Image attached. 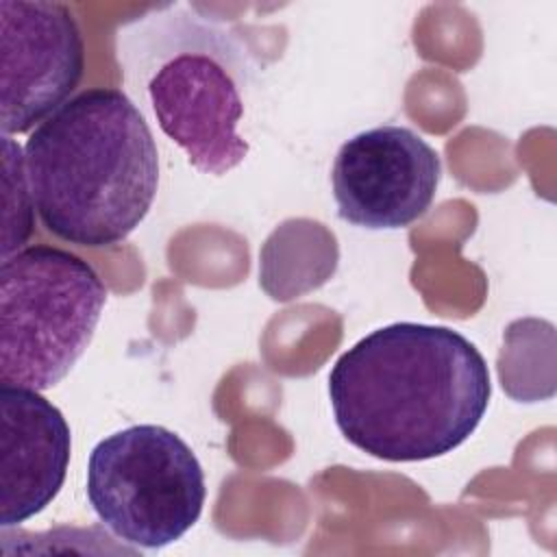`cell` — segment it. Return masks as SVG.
I'll return each instance as SVG.
<instances>
[{"label": "cell", "instance_id": "cell-9", "mask_svg": "<svg viewBox=\"0 0 557 557\" xmlns=\"http://www.w3.org/2000/svg\"><path fill=\"white\" fill-rule=\"evenodd\" d=\"M2 189H4V218H2V259L22 250L33 233V194L26 174L24 148L11 137L2 135Z\"/></svg>", "mask_w": 557, "mask_h": 557}, {"label": "cell", "instance_id": "cell-3", "mask_svg": "<svg viewBox=\"0 0 557 557\" xmlns=\"http://www.w3.org/2000/svg\"><path fill=\"white\" fill-rule=\"evenodd\" d=\"M120 41L128 87L146 98L161 133L187 161L213 176L237 168L250 150L237 133L250 81L242 44L187 11L137 22Z\"/></svg>", "mask_w": 557, "mask_h": 557}, {"label": "cell", "instance_id": "cell-7", "mask_svg": "<svg viewBox=\"0 0 557 557\" xmlns=\"http://www.w3.org/2000/svg\"><path fill=\"white\" fill-rule=\"evenodd\" d=\"M442 161L416 131L383 124L346 139L333 161L337 215L361 228H405L426 213Z\"/></svg>", "mask_w": 557, "mask_h": 557}, {"label": "cell", "instance_id": "cell-1", "mask_svg": "<svg viewBox=\"0 0 557 557\" xmlns=\"http://www.w3.org/2000/svg\"><path fill=\"white\" fill-rule=\"evenodd\" d=\"M490 396V370L479 348L437 324L374 329L329 372L337 429L352 446L383 461L453 453L481 424Z\"/></svg>", "mask_w": 557, "mask_h": 557}, {"label": "cell", "instance_id": "cell-4", "mask_svg": "<svg viewBox=\"0 0 557 557\" xmlns=\"http://www.w3.org/2000/svg\"><path fill=\"white\" fill-rule=\"evenodd\" d=\"M107 287L78 255L28 246L0 265V385L61 383L87 350Z\"/></svg>", "mask_w": 557, "mask_h": 557}, {"label": "cell", "instance_id": "cell-5", "mask_svg": "<svg viewBox=\"0 0 557 557\" xmlns=\"http://www.w3.org/2000/svg\"><path fill=\"white\" fill-rule=\"evenodd\" d=\"M85 492L102 527L146 550L181 540L207 498L196 453L161 424H133L100 440L89 453Z\"/></svg>", "mask_w": 557, "mask_h": 557}, {"label": "cell", "instance_id": "cell-2", "mask_svg": "<svg viewBox=\"0 0 557 557\" xmlns=\"http://www.w3.org/2000/svg\"><path fill=\"white\" fill-rule=\"evenodd\" d=\"M24 161L37 215L54 237L104 248L148 215L159 187V150L139 107L113 87L76 94L26 139Z\"/></svg>", "mask_w": 557, "mask_h": 557}, {"label": "cell", "instance_id": "cell-8", "mask_svg": "<svg viewBox=\"0 0 557 557\" xmlns=\"http://www.w3.org/2000/svg\"><path fill=\"white\" fill-rule=\"evenodd\" d=\"M72 433L37 389L0 385V527L44 511L63 487Z\"/></svg>", "mask_w": 557, "mask_h": 557}, {"label": "cell", "instance_id": "cell-6", "mask_svg": "<svg viewBox=\"0 0 557 557\" xmlns=\"http://www.w3.org/2000/svg\"><path fill=\"white\" fill-rule=\"evenodd\" d=\"M0 126L17 135L41 124L85 72V41L72 9L54 0H0Z\"/></svg>", "mask_w": 557, "mask_h": 557}]
</instances>
